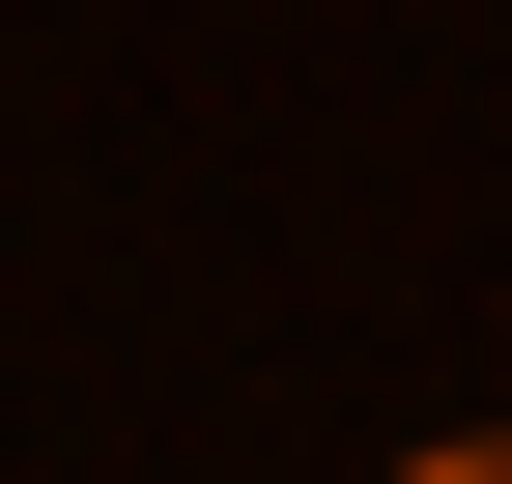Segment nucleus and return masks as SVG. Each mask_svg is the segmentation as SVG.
<instances>
[{"mask_svg": "<svg viewBox=\"0 0 512 484\" xmlns=\"http://www.w3.org/2000/svg\"><path fill=\"white\" fill-rule=\"evenodd\" d=\"M399 484H512V428H484V456H399Z\"/></svg>", "mask_w": 512, "mask_h": 484, "instance_id": "1", "label": "nucleus"}]
</instances>
